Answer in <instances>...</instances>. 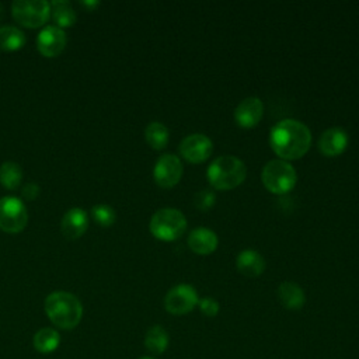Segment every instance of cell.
I'll use <instances>...</instances> for the list:
<instances>
[{
	"label": "cell",
	"instance_id": "obj_25",
	"mask_svg": "<svg viewBox=\"0 0 359 359\" xmlns=\"http://www.w3.org/2000/svg\"><path fill=\"white\" fill-rule=\"evenodd\" d=\"M216 202V195L213 191L210 189H201L198 191L195 195H194V205L196 209L202 210V212H206L209 209L213 208Z\"/></svg>",
	"mask_w": 359,
	"mask_h": 359
},
{
	"label": "cell",
	"instance_id": "obj_22",
	"mask_svg": "<svg viewBox=\"0 0 359 359\" xmlns=\"http://www.w3.org/2000/svg\"><path fill=\"white\" fill-rule=\"evenodd\" d=\"M25 43V35L21 29L4 25L0 27V49L3 50H17Z\"/></svg>",
	"mask_w": 359,
	"mask_h": 359
},
{
	"label": "cell",
	"instance_id": "obj_5",
	"mask_svg": "<svg viewBox=\"0 0 359 359\" xmlns=\"http://www.w3.org/2000/svg\"><path fill=\"white\" fill-rule=\"evenodd\" d=\"M188 222L184 213L175 208L158 209L150 219V233L161 241L178 240L187 230Z\"/></svg>",
	"mask_w": 359,
	"mask_h": 359
},
{
	"label": "cell",
	"instance_id": "obj_3",
	"mask_svg": "<svg viewBox=\"0 0 359 359\" xmlns=\"http://www.w3.org/2000/svg\"><path fill=\"white\" fill-rule=\"evenodd\" d=\"M45 311L49 320L59 328H74L83 316L80 300L67 292L57 290L50 293L45 300Z\"/></svg>",
	"mask_w": 359,
	"mask_h": 359
},
{
	"label": "cell",
	"instance_id": "obj_1",
	"mask_svg": "<svg viewBox=\"0 0 359 359\" xmlns=\"http://www.w3.org/2000/svg\"><path fill=\"white\" fill-rule=\"evenodd\" d=\"M269 146L280 160H299L310 150L311 130L302 121L282 119L271 128Z\"/></svg>",
	"mask_w": 359,
	"mask_h": 359
},
{
	"label": "cell",
	"instance_id": "obj_30",
	"mask_svg": "<svg viewBox=\"0 0 359 359\" xmlns=\"http://www.w3.org/2000/svg\"><path fill=\"white\" fill-rule=\"evenodd\" d=\"M0 14H1V4H0Z\"/></svg>",
	"mask_w": 359,
	"mask_h": 359
},
{
	"label": "cell",
	"instance_id": "obj_29",
	"mask_svg": "<svg viewBox=\"0 0 359 359\" xmlns=\"http://www.w3.org/2000/svg\"><path fill=\"white\" fill-rule=\"evenodd\" d=\"M139 359H154V358H150V356H142V358H139Z\"/></svg>",
	"mask_w": 359,
	"mask_h": 359
},
{
	"label": "cell",
	"instance_id": "obj_2",
	"mask_svg": "<svg viewBox=\"0 0 359 359\" xmlns=\"http://www.w3.org/2000/svg\"><path fill=\"white\" fill-rule=\"evenodd\" d=\"M247 167L244 161L231 154H224L215 158L206 170L209 184L217 191L234 189L244 182Z\"/></svg>",
	"mask_w": 359,
	"mask_h": 359
},
{
	"label": "cell",
	"instance_id": "obj_7",
	"mask_svg": "<svg viewBox=\"0 0 359 359\" xmlns=\"http://www.w3.org/2000/svg\"><path fill=\"white\" fill-rule=\"evenodd\" d=\"M28 220L25 205L15 196L0 199V229L6 233H20Z\"/></svg>",
	"mask_w": 359,
	"mask_h": 359
},
{
	"label": "cell",
	"instance_id": "obj_19",
	"mask_svg": "<svg viewBox=\"0 0 359 359\" xmlns=\"http://www.w3.org/2000/svg\"><path fill=\"white\" fill-rule=\"evenodd\" d=\"M144 137L147 144L154 150H161L167 146L170 139V132L167 126L161 122L153 121L144 129Z\"/></svg>",
	"mask_w": 359,
	"mask_h": 359
},
{
	"label": "cell",
	"instance_id": "obj_13",
	"mask_svg": "<svg viewBox=\"0 0 359 359\" xmlns=\"http://www.w3.org/2000/svg\"><path fill=\"white\" fill-rule=\"evenodd\" d=\"M65 45H66V34L63 32L62 28L56 25H48L38 34V38H36L38 50L46 57L57 56L65 49Z\"/></svg>",
	"mask_w": 359,
	"mask_h": 359
},
{
	"label": "cell",
	"instance_id": "obj_28",
	"mask_svg": "<svg viewBox=\"0 0 359 359\" xmlns=\"http://www.w3.org/2000/svg\"><path fill=\"white\" fill-rule=\"evenodd\" d=\"M83 4H86V6H90V7H91V6H97L98 3H97V1H90V3H88V1H84Z\"/></svg>",
	"mask_w": 359,
	"mask_h": 359
},
{
	"label": "cell",
	"instance_id": "obj_6",
	"mask_svg": "<svg viewBox=\"0 0 359 359\" xmlns=\"http://www.w3.org/2000/svg\"><path fill=\"white\" fill-rule=\"evenodd\" d=\"M11 14L17 22L28 28L43 25L50 14V4L45 0H15Z\"/></svg>",
	"mask_w": 359,
	"mask_h": 359
},
{
	"label": "cell",
	"instance_id": "obj_4",
	"mask_svg": "<svg viewBox=\"0 0 359 359\" xmlns=\"http://www.w3.org/2000/svg\"><path fill=\"white\" fill-rule=\"evenodd\" d=\"M261 181L271 194L286 195L296 187L297 172L289 161L275 158L264 165Z\"/></svg>",
	"mask_w": 359,
	"mask_h": 359
},
{
	"label": "cell",
	"instance_id": "obj_8",
	"mask_svg": "<svg viewBox=\"0 0 359 359\" xmlns=\"http://www.w3.org/2000/svg\"><path fill=\"white\" fill-rule=\"evenodd\" d=\"M199 297L192 285L180 283L171 287L164 297V307L174 316H182L194 310L198 306Z\"/></svg>",
	"mask_w": 359,
	"mask_h": 359
},
{
	"label": "cell",
	"instance_id": "obj_26",
	"mask_svg": "<svg viewBox=\"0 0 359 359\" xmlns=\"http://www.w3.org/2000/svg\"><path fill=\"white\" fill-rule=\"evenodd\" d=\"M199 310L206 317H215L219 313V303L213 297H203L198 302Z\"/></svg>",
	"mask_w": 359,
	"mask_h": 359
},
{
	"label": "cell",
	"instance_id": "obj_14",
	"mask_svg": "<svg viewBox=\"0 0 359 359\" xmlns=\"http://www.w3.org/2000/svg\"><path fill=\"white\" fill-rule=\"evenodd\" d=\"M88 227V215L81 208H73L63 215L60 229L66 238H79L81 237Z\"/></svg>",
	"mask_w": 359,
	"mask_h": 359
},
{
	"label": "cell",
	"instance_id": "obj_17",
	"mask_svg": "<svg viewBox=\"0 0 359 359\" xmlns=\"http://www.w3.org/2000/svg\"><path fill=\"white\" fill-rule=\"evenodd\" d=\"M276 293L280 304L287 310H300L306 303L304 290L294 282H282Z\"/></svg>",
	"mask_w": 359,
	"mask_h": 359
},
{
	"label": "cell",
	"instance_id": "obj_23",
	"mask_svg": "<svg viewBox=\"0 0 359 359\" xmlns=\"http://www.w3.org/2000/svg\"><path fill=\"white\" fill-rule=\"evenodd\" d=\"M22 180V170L14 161H6L0 165V182L7 189H15Z\"/></svg>",
	"mask_w": 359,
	"mask_h": 359
},
{
	"label": "cell",
	"instance_id": "obj_12",
	"mask_svg": "<svg viewBox=\"0 0 359 359\" xmlns=\"http://www.w3.org/2000/svg\"><path fill=\"white\" fill-rule=\"evenodd\" d=\"M349 144V136L345 129L332 126L325 129L318 139V150L325 157H337L342 154Z\"/></svg>",
	"mask_w": 359,
	"mask_h": 359
},
{
	"label": "cell",
	"instance_id": "obj_16",
	"mask_svg": "<svg viewBox=\"0 0 359 359\" xmlns=\"http://www.w3.org/2000/svg\"><path fill=\"white\" fill-rule=\"evenodd\" d=\"M236 266L240 273L248 278L259 276L265 271V259L255 250H243L236 259Z\"/></svg>",
	"mask_w": 359,
	"mask_h": 359
},
{
	"label": "cell",
	"instance_id": "obj_21",
	"mask_svg": "<svg viewBox=\"0 0 359 359\" xmlns=\"http://www.w3.org/2000/svg\"><path fill=\"white\" fill-rule=\"evenodd\" d=\"M60 342V335L53 328H41L34 335V346L41 353L53 352Z\"/></svg>",
	"mask_w": 359,
	"mask_h": 359
},
{
	"label": "cell",
	"instance_id": "obj_15",
	"mask_svg": "<svg viewBox=\"0 0 359 359\" xmlns=\"http://www.w3.org/2000/svg\"><path fill=\"white\" fill-rule=\"evenodd\" d=\"M219 245L217 234L208 227H196L188 236V247L198 255H209Z\"/></svg>",
	"mask_w": 359,
	"mask_h": 359
},
{
	"label": "cell",
	"instance_id": "obj_9",
	"mask_svg": "<svg viewBox=\"0 0 359 359\" xmlns=\"http://www.w3.org/2000/svg\"><path fill=\"white\" fill-rule=\"evenodd\" d=\"M182 172H184V167L180 157H177L175 154L167 153V154H163L156 161L153 168V178L160 188L170 189L180 182Z\"/></svg>",
	"mask_w": 359,
	"mask_h": 359
},
{
	"label": "cell",
	"instance_id": "obj_27",
	"mask_svg": "<svg viewBox=\"0 0 359 359\" xmlns=\"http://www.w3.org/2000/svg\"><path fill=\"white\" fill-rule=\"evenodd\" d=\"M39 195V187L35 182H28L22 188V196L28 201L35 199Z\"/></svg>",
	"mask_w": 359,
	"mask_h": 359
},
{
	"label": "cell",
	"instance_id": "obj_10",
	"mask_svg": "<svg viewBox=\"0 0 359 359\" xmlns=\"http://www.w3.org/2000/svg\"><path fill=\"white\" fill-rule=\"evenodd\" d=\"M178 149L181 157L185 161L199 164L210 157L213 151V143L210 137L203 133H191L181 140Z\"/></svg>",
	"mask_w": 359,
	"mask_h": 359
},
{
	"label": "cell",
	"instance_id": "obj_11",
	"mask_svg": "<svg viewBox=\"0 0 359 359\" xmlns=\"http://www.w3.org/2000/svg\"><path fill=\"white\" fill-rule=\"evenodd\" d=\"M264 116V102L261 98L251 95L238 102L234 109V121L240 128H255Z\"/></svg>",
	"mask_w": 359,
	"mask_h": 359
},
{
	"label": "cell",
	"instance_id": "obj_24",
	"mask_svg": "<svg viewBox=\"0 0 359 359\" xmlns=\"http://www.w3.org/2000/svg\"><path fill=\"white\" fill-rule=\"evenodd\" d=\"M91 216H93V219L95 220L97 224L104 226V227L112 226L115 223V219H116L115 210L111 206L104 205V203H98V205L93 206Z\"/></svg>",
	"mask_w": 359,
	"mask_h": 359
},
{
	"label": "cell",
	"instance_id": "obj_18",
	"mask_svg": "<svg viewBox=\"0 0 359 359\" xmlns=\"http://www.w3.org/2000/svg\"><path fill=\"white\" fill-rule=\"evenodd\" d=\"M50 4V14L56 27H72L76 22V13L67 0H53Z\"/></svg>",
	"mask_w": 359,
	"mask_h": 359
},
{
	"label": "cell",
	"instance_id": "obj_20",
	"mask_svg": "<svg viewBox=\"0 0 359 359\" xmlns=\"http://www.w3.org/2000/svg\"><path fill=\"white\" fill-rule=\"evenodd\" d=\"M168 342H170L168 334L161 325H153L147 330L144 337V346L147 348L149 352L160 355L165 352Z\"/></svg>",
	"mask_w": 359,
	"mask_h": 359
}]
</instances>
